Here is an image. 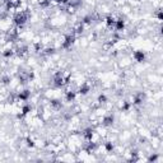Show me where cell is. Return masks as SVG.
<instances>
[{
    "label": "cell",
    "instance_id": "cell-15",
    "mask_svg": "<svg viewBox=\"0 0 163 163\" xmlns=\"http://www.w3.org/2000/svg\"><path fill=\"white\" fill-rule=\"evenodd\" d=\"M13 54H14L13 50H7V51L4 52V56H5V57H10V56H13Z\"/></svg>",
    "mask_w": 163,
    "mask_h": 163
},
{
    "label": "cell",
    "instance_id": "cell-4",
    "mask_svg": "<svg viewBox=\"0 0 163 163\" xmlns=\"http://www.w3.org/2000/svg\"><path fill=\"white\" fill-rule=\"evenodd\" d=\"M134 57L136 59V61H139V63H141V61H144V59H145V55H144V52H143V51H136V52L134 54Z\"/></svg>",
    "mask_w": 163,
    "mask_h": 163
},
{
    "label": "cell",
    "instance_id": "cell-12",
    "mask_svg": "<svg viewBox=\"0 0 163 163\" xmlns=\"http://www.w3.org/2000/svg\"><path fill=\"white\" fill-rule=\"evenodd\" d=\"M74 98H75V92L70 91V92H68V93H66V101H68V102H71Z\"/></svg>",
    "mask_w": 163,
    "mask_h": 163
},
{
    "label": "cell",
    "instance_id": "cell-3",
    "mask_svg": "<svg viewBox=\"0 0 163 163\" xmlns=\"http://www.w3.org/2000/svg\"><path fill=\"white\" fill-rule=\"evenodd\" d=\"M105 126H111L112 124H113V116L112 115H110V116H106L105 118H103V122H102Z\"/></svg>",
    "mask_w": 163,
    "mask_h": 163
},
{
    "label": "cell",
    "instance_id": "cell-2",
    "mask_svg": "<svg viewBox=\"0 0 163 163\" xmlns=\"http://www.w3.org/2000/svg\"><path fill=\"white\" fill-rule=\"evenodd\" d=\"M74 41H75V36L73 34H69V36H66V38H65V42L63 44V49H69L73 44H74Z\"/></svg>",
    "mask_w": 163,
    "mask_h": 163
},
{
    "label": "cell",
    "instance_id": "cell-14",
    "mask_svg": "<svg viewBox=\"0 0 163 163\" xmlns=\"http://www.w3.org/2000/svg\"><path fill=\"white\" fill-rule=\"evenodd\" d=\"M9 82H10V78H9V76H3V78H2V83H3V84H9Z\"/></svg>",
    "mask_w": 163,
    "mask_h": 163
},
{
    "label": "cell",
    "instance_id": "cell-9",
    "mask_svg": "<svg viewBox=\"0 0 163 163\" xmlns=\"http://www.w3.org/2000/svg\"><path fill=\"white\" fill-rule=\"evenodd\" d=\"M51 106H52L54 108H61V107H63V105H61V102H60V101H57V99L51 101Z\"/></svg>",
    "mask_w": 163,
    "mask_h": 163
},
{
    "label": "cell",
    "instance_id": "cell-8",
    "mask_svg": "<svg viewBox=\"0 0 163 163\" xmlns=\"http://www.w3.org/2000/svg\"><path fill=\"white\" fill-rule=\"evenodd\" d=\"M18 97H19V99H22V101H26V99H27V98L29 97V91H27V89H26V91H23V92H20Z\"/></svg>",
    "mask_w": 163,
    "mask_h": 163
},
{
    "label": "cell",
    "instance_id": "cell-11",
    "mask_svg": "<svg viewBox=\"0 0 163 163\" xmlns=\"http://www.w3.org/2000/svg\"><path fill=\"white\" fill-rule=\"evenodd\" d=\"M115 22H116V20H115V18H113V17H107V18H106V23H107V26H108V27L115 26Z\"/></svg>",
    "mask_w": 163,
    "mask_h": 163
},
{
    "label": "cell",
    "instance_id": "cell-1",
    "mask_svg": "<svg viewBox=\"0 0 163 163\" xmlns=\"http://www.w3.org/2000/svg\"><path fill=\"white\" fill-rule=\"evenodd\" d=\"M27 19H28V17H27L26 13H23V12H22V13H18V14L14 17V23L17 24L18 28H22V27L26 24Z\"/></svg>",
    "mask_w": 163,
    "mask_h": 163
},
{
    "label": "cell",
    "instance_id": "cell-7",
    "mask_svg": "<svg viewBox=\"0 0 163 163\" xmlns=\"http://www.w3.org/2000/svg\"><path fill=\"white\" fill-rule=\"evenodd\" d=\"M89 91H91V87H89L87 83H84L83 86L79 88V93H80V94H87Z\"/></svg>",
    "mask_w": 163,
    "mask_h": 163
},
{
    "label": "cell",
    "instance_id": "cell-6",
    "mask_svg": "<svg viewBox=\"0 0 163 163\" xmlns=\"http://www.w3.org/2000/svg\"><path fill=\"white\" fill-rule=\"evenodd\" d=\"M124 27H125V23H124V20H122V19H118V20H116V22H115L116 31H122V29H124Z\"/></svg>",
    "mask_w": 163,
    "mask_h": 163
},
{
    "label": "cell",
    "instance_id": "cell-19",
    "mask_svg": "<svg viewBox=\"0 0 163 163\" xmlns=\"http://www.w3.org/2000/svg\"><path fill=\"white\" fill-rule=\"evenodd\" d=\"M50 4V0H44V2H41V7H47Z\"/></svg>",
    "mask_w": 163,
    "mask_h": 163
},
{
    "label": "cell",
    "instance_id": "cell-5",
    "mask_svg": "<svg viewBox=\"0 0 163 163\" xmlns=\"http://www.w3.org/2000/svg\"><path fill=\"white\" fill-rule=\"evenodd\" d=\"M144 97H145L144 93H139V94H136L135 98H134V105H140L141 102H143V99H144Z\"/></svg>",
    "mask_w": 163,
    "mask_h": 163
},
{
    "label": "cell",
    "instance_id": "cell-18",
    "mask_svg": "<svg viewBox=\"0 0 163 163\" xmlns=\"http://www.w3.org/2000/svg\"><path fill=\"white\" fill-rule=\"evenodd\" d=\"M27 145H28V147H34V143H33L32 139H29V138L27 139Z\"/></svg>",
    "mask_w": 163,
    "mask_h": 163
},
{
    "label": "cell",
    "instance_id": "cell-13",
    "mask_svg": "<svg viewBox=\"0 0 163 163\" xmlns=\"http://www.w3.org/2000/svg\"><path fill=\"white\" fill-rule=\"evenodd\" d=\"M29 111H31V106H29V105H27V106H24V107L22 108V112H23V115H27Z\"/></svg>",
    "mask_w": 163,
    "mask_h": 163
},
{
    "label": "cell",
    "instance_id": "cell-17",
    "mask_svg": "<svg viewBox=\"0 0 163 163\" xmlns=\"http://www.w3.org/2000/svg\"><path fill=\"white\" fill-rule=\"evenodd\" d=\"M98 102H101V103H103V102H106V96L101 94V96L98 97Z\"/></svg>",
    "mask_w": 163,
    "mask_h": 163
},
{
    "label": "cell",
    "instance_id": "cell-10",
    "mask_svg": "<svg viewBox=\"0 0 163 163\" xmlns=\"http://www.w3.org/2000/svg\"><path fill=\"white\" fill-rule=\"evenodd\" d=\"M84 136L87 138V140H91L92 136H93V130H92V129H87V130H84Z\"/></svg>",
    "mask_w": 163,
    "mask_h": 163
},
{
    "label": "cell",
    "instance_id": "cell-16",
    "mask_svg": "<svg viewBox=\"0 0 163 163\" xmlns=\"http://www.w3.org/2000/svg\"><path fill=\"white\" fill-rule=\"evenodd\" d=\"M106 149H107L108 152L113 149V144H112V143H110V141H108V143H106Z\"/></svg>",
    "mask_w": 163,
    "mask_h": 163
},
{
    "label": "cell",
    "instance_id": "cell-20",
    "mask_svg": "<svg viewBox=\"0 0 163 163\" xmlns=\"http://www.w3.org/2000/svg\"><path fill=\"white\" fill-rule=\"evenodd\" d=\"M54 52H55V49H47V50H46V54H47V55L54 54Z\"/></svg>",
    "mask_w": 163,
    "mask_h": 163
}]
</instances>
